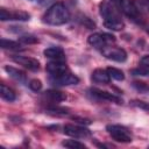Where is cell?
I'll return each mask as SVG.
<instances>
[{"label":"cell","instance_id":"cell-6","mask_svg":"<svg viewBox=\"0 0 149 149\" xmlns=\"http://www.w3.org/2000/svg\"><path fill=\"white\" fill-rule=\"evenodd\" d=\"M30 15L22 10H12L6 8H0V20L1 21H27Z\"/></svg>","mask_w":149,"mask_h":149},{"label":"cell","instance_id":"cell-15","mask_svg":"<svg viewBox=\"0 0 149 149\" xmlns=\"http://www.w3.org/2000/svg\"><path fill=\"white\" fill-rule=\"evenodd\" d=\"M44 97L52 102H59V101H63L66 99L65 93L57 91V90H49V91L44 92Z\"/></svg>","mask_w":149,"mask_h":149},{"label":"cell","instance_id":"cell-13","mask_svg":"<svg viewBox=\"0 0 149 149\" xmlns=\"http://www.w3.org/2000/svg\"><path fill=\"white\" fill-rule=\"evenodd\" d=\"M91 79L97 83V84H108L111 80V77L107 72V70L104 69H95L92 74H91Z\"/></svg>","mask_w":149,"mask_h":149},{"label":"cell","instance_id":"cell-24","mask_svg":"<svg viewBox=\"0 0 149 149\" xmlns=\"http://www.w3.org/2000/svg\"><path fill=\"white\" fill-rule=\"evenodd\" d=\"M132 73L134 76H149V69L147 68H137V69H134L132 71Z\"/></svg>","mask_w":149,"mask_h":149},{"label":"cell","instance_id":"cell-18","mask_svg":"<svg viewBox=\"0 0 149 149\" xmlns=\"http://www.w3.org/2000/svg\"><path fill=\"white\" fill-rule=\"evenodd\" d=\"M0 44L2 49H9V50H20L21 44L16 41H12V40H6V38H1L0 40Z\"/></svg>","mask_w":149,"mask_h":149},{"label":"cell","instance_id":"cell-26","mask_svg":"<svg viewBox=\"0 0 149 149\" xmlns=\"http://www.w3.org/2000/svg\"><path fill=\"white\" fill-rule=\"evenodd\" d=\"M140 63L142 64V66H144V68L149 69V55L143 56V57L140 59Z\"/></svg>","mask_w":149,"mask_h":149},{"label":"cell","instance_id":"cell-1","mask_svg":"<svg viewBox=\"0 0 149 149\" xmlns=\"http://www.w3.org/2000/svg\"><path fill=\"white\" fill-rule=\"evenodd\" d=\"M99 13L104 19V24L106 28L115 31L123 28L121 9L115 0H102L99 5Z\"/></svg>","mask_w":149,"mask_h":149},{"label":"cell","instance_id":"cell-23","mask_svg":"<svg viewBox=\"0 0 149 149\" xmlns=\"http://www.w3.org/2000/svg\"><path fill=\"white\" fill-rule=\"evenodd\" d=\"M28 85H29V87H30L33 91H35V92H37V91H40V90L42 88V83H41L38 79H33V80H30Z\"/></svg>","mask_w":149,"mask_h":149},{"label":"cell","instance_id":"cell-27","mask_svg":"<svg viewBox=\"0 0 149 149\" xmlns=\"http://www.w3.org/2000/svg\"><path fill=\"white\" fill-rule=\"evenodd\" d=\"M141 1H142V3H143L146 7L149 8V0H141Z\"/></svg>","mask_w":149,"mask_h":149},{"label":"cell","instance_id":"cell-8","mask_svg":"<svg viewBox=\"0 0 149 149\" xmlns=\"http://www.w3.org/2000/svg\"><path fill=\"white\" fill-rule=\"evenodd\" d=\"M64 133L74 139H86L91 136V132L86 127L72 125V123H68L64 126Z\"/></svg>","mask_w":149,"mask_h":149},{"label":"cell","instance_id":"cell-25","mask_svg":"<svg viewBox=\"0 0 149 149\" xmlns=\"http://www.w3.org/2000/svg\"><path fill=\"white\" fill-rule=\"evenodd\" d=\"M133 105H135V106H137L140 108L149 111V104L148 102H144V101H133Z\"/></svg>","mask_w":149,"mask_h":149},{"label":"cell","instance_id":"cell-10","mask_svg":"<svg viewBox=\"0 0 149 149\" xmlns=\"http://www.w3.org/2000/svg\"><path fill=\"white\" fill-rule=\"evenodd\" d=\"M12 59L17 63L19 65H22L23 68L30 70V71H37L40 69V62L35 58L27 57V56H21V55H13Z\"/></svg>","mask_w":149,"mask_h":149},{"label":"cell","instance_id":"cell-20","mask_svg":"<svg viewBox=\"0 0 149 149\" xmlns=\"http://www.w3.org/2000/svg\"><path fill=\"white\" fill-rule=\"evenodd\" d=\"M107 72L109 74L111 78L115 79V80H123L125 79V74L123 72L120 70V69H116V68H108L107 69Z\"/></svg>","mask_w":149,"mask_h":149},{"label":"cell","instance_id":"cell-2","mask_svg":"<svg viewBox=\"0 0 149 149\" xmlns=\"http://www.w3.org/2000/svg\"><path fill=\"white\" fill-rule=\"evenodd\" d=\"M70 20V12L62 2H56L45 12L43 21L50 26H62Z\"/></svg>","mask_w":149,"mask_h":149},{"label":"cell","instance_id":"cell-12","mask_svg":"<svg viewBox=\"0 0 149 149\" xmlns=\"http://www.w3.org/2000/svg\"><path fill=\"white\" fill-rule=\"evenodd\" d=\"M88 92L93 98H95L98 100H106V101H112V102H116V104H121L122 102L121 98H119L118 95H115L113 93H109L107 91H102V90L93 87V88H90Z\"/></svg>","mask_w":149,"mask_h":149},{"label":"cell","instance_id":"cell-22","mask_svg":"<svg viewBox=\"0 0 149 149\" xmlns=\"http://www.w3.org/2000/svg\"><path fill=\"white\" fill-rule=\"evenodd\" d=\"M20 41L22 43H26V44H31V43H36L37 38L35 36H33V35H24V36L20 37Z\"/></svg>","mask_w":149,"mask_h":149},{"label":"cell","instance_id":"cell-19","mask_svg":"<svg viewBox=\"0 0 149 149\" xmlns=\"http://www.w3.org/2000/svg\"><path fill=\"white\" fill-rule=\"evenodd\" d=\"M62 146L65 148H70V149H84L86 148V146L77 140H66L62 142Z\"/></svg>","mask_w":149,"mask_h":149},{"label":"cell","instance_id":"cell-14","mask_svg":"<svg viewBox=\"0 0 149 149\" xmlns=\"http://www.w3.org/2000/svg\"><path fill=\"white\" fill-rule=\"evenodd\" d=\"M44 56L50 58L51 61H64L65 59V54L63 49L58 47H50L44 50Z\"/></svg>","mask_w":149,"mask_h":149},{"label":"cell","instance_id":"cell-17","mask_svg":"<svg viewBox=\"0 0 149 149\" xmlns=\"http://www.w3.org/2000/svg\"><path fill=\"white\" fill-rule=\"evenodd\" d=\"M0 95L3 100L9 101V102H12L16 99V93L10 87L6 86L5 84H1V86H0Z\"/></svg>","mask_w":149,"mask_h":149},{"label":"cell","instance_id":"cell-21","mask_svg":"<svg viewBox=\"0 0 149 149\" xmlns=\"http://www.w3.org/2000/svg\"><path fill=\"white\" fill-rule=\"evenodd\" d=\"M133 86H134L137 91L143 92V93L149 91V85L146 84V83H142V81H134V83H133Z\"/></svg>","mask_w":149,"mask_h":149},{"label":"cell","instance_id":"cell-5","mask_svg":"<svg viewBox=\"0 0 149 149\" xmlns=\"http://www.w3.org/2000/svg\"><path fill=\"white\" fill-rule=\"evenodd\" d=\"M107 133L109 134V136L115 140L116 142H121V143H129L132 142V135L128 132L127 128H125L123 126L120 125H108L106 127Z\"/></svg>","mask_w":149,"mask_h":149},{"label":"cell","instance_id":"cell-9","mask_svg":"<svg viewBox=\"0 0 149 149\" xmlns=\"http://www.w3.org/2000/svg\"><path fill=\"white\" fill-rule=\"evenodd\" d=\"M50 80L52 84L58 85V86H68V85H77L79 83V78L73 74L72 72L66 71L65 73L57 76V77H50Z\"/></svg>","mask_w":149,"mask_h":149},{"label":"cell","instance_id":"cell-11","mask_svg":"<svg viewBox=\"0 0 149 149\" xmlns=\"http://www.w3.org/2000/svg\"><path fill=\"white\" fill-rule=\"evenodd\" d=\"M45 69L50 77H57L69 71V68L66 66L64 61H50L49 63H47Z\"/></svg>","mask_w":149,"mask_h":149},{"label":"cell","instance_id":"cell-4","mask_svg":"<svg viewBox=\"0 0 149 149\" xmlns=\"http://www.w3.org/2000/svg\"><path fill=\"white\" fill-rule=\"evenodd\" d=\"M87 42L91 47L102 50L106 47H108L111 43H114L115 37L112 34H108V33H94V34L88 36Z\"/></svg>","mask_w":149,"mask_h":149},{"label":"cell","instance_id":"cell-16","mask_svg":"<svg viewBox=\"0 0 149 149\" xmlns=\"http://www.w3.org/2000/svg\"><path fill=\"white\" fill-rule=\"evenodd\" d=\"M5 71L15 80L17 81H24L26 80V73L16 68H13V66H9V65H6L5 66Z\"/></svg>","mask_w":149,"mask_h":149},{"label":"cell","instance_id":"cell-7","mask_svg":"<svg viewBox=\"0 0 149 149\" xmlns=\"http://www.w3.org/2000/svg\"><path fill=\"white\" fill-rule=\"evenodd\" d=\"M102 55L114 62H119L122 63L127 59V52L122 49V48H118V47H106L105 49L101 50Z\"/></svg>","mask_w":149,"mask_h":149},{"label":"cell","instance_id":"cell-3","mask_svg":"<svg viewBox=\"0 0 149 149\" xmlns=\"http://www.w3.org/2000/svg\"><path fill=\"white\" fill-rule=\"evenodd\" d=\"M115 1L118 2L121 12H123L125 15L128 16L130 20H133L135 22L142 21L141 10L134 0H115Z\"/></svg>","mask_w":149,"mask_h":149}]
</instances>
